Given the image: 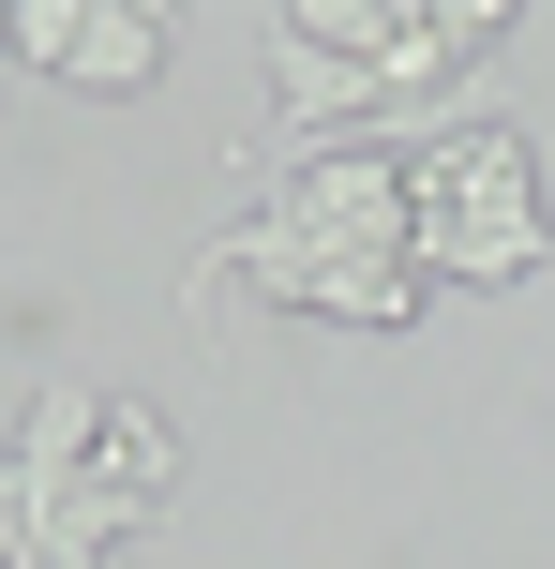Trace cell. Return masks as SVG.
<instances>
[{
  "instance_id": "obj_5",
  "label": "cell",
  "mask_w": 555,
  "mask_h": 569,
  "mask_svg": "<svg viewBox=\"0 0 555 569\" xmlns=\"http://www.w3.org/2000/svg\"><path fill=\"white\" fill-rule=\"evenodd\" d=\"M0 569H30V510H16V495H0Z\"/></svg>"
},
{
  "instance_id": "obj_4",
  "label": "cell",
  "mask_w": 555,
  "mask_h": 569,
  "mask_svg": "<svg viewBox=\"0 0 555 569\" xmlns=\"http://www.w3.org/2000/svg\"><path fill=\"white\" fill-rule=\"evenodd\" d=\"M76 16H90V0H16V16H0L16 76H46V90H60V60H76Z\"/></svg>"
},
{
  "instance_id": "obj_2",
  "label": "cell",
  "mask_w": 555,
  "mask_h": 569,
  "mask_svg": "<svg viewBox=\"0 0 555 569\" xmlns=\"http://www.w3.org/2000/svg\"><path fill=\"white\" fill-rule=\"evenodd\" d=\"M166 46H180V16H150V0H90V16H76V60H60V90H106V106H120V90L166 76Z\"/></svg>"
},
{
  "instance_id": "obj_1",
  "label": "cell",
  "mask_w": 555,
  "mask_h": 569,
  "mask_svg": "<svg viewBox=\"0 0 555 569\" xmlns=\"http://www.w3.org/2000/svg\"><path fill=\"white\" fill-rule=\"evenodd\" d=\"M406 210H420V284H526L541 270V166L511 120H450L406 150Z\"/></svg>"
},
{
  "instance_id": "obj_3",
  "label": "cell",
  "mask_w": 555,
  "mask_h": 569,
  "mask_svg": "<svg viewBox=\"0 0 555 569\" xmlns=\"http://www.w3.org/2000/svg\"><path fill=\"white\" fill-rule=\"evenodd\" d=\"M90 480H120V495H150V510H166V495H180V435L150 420V405H106V435H90Z\"/></svg>"
}]
</instances>
